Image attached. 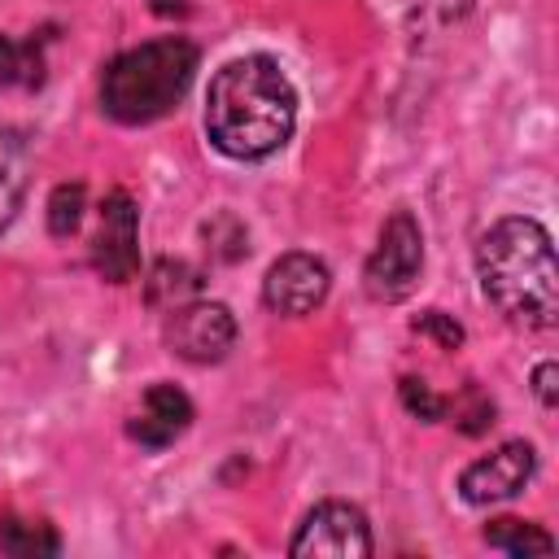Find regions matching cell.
I'll return each instance as SVG.
<instances>
[{"instance_id": "obj_11", "label": "cell", "mask_w": 559, "mask_h": 559, "mask_svg": "<svg viewBox=\"0 0 559 559\" xmlns=\"http://www.w3.org/2000/svg\"><path fill=\"white\" fill-rule=\"evenodd\" d=\"M26 183H31V153L26 140L0 118V236L13 227L22 201H26Z\"/></svg>"}, {"instance_id": "obj_14", "label": "cell", "mask_w": 559, "mask_h": 559, "mask_svg": "<svg viewBox=\"0 0 559 559\" xmlns=\"http://www.w3.org/2000/svg\"><path fill=\"white\" fill-rule=\"evenodd\" d=\"M485 546L489 550H502V555H550L555 550V537L528 520H515V515H502V520H489L485 524Z\"/></svg>"}, {"instance_id": "obj_20", "label": "cell", "mask_w": 559, "mask_h": 559, "mask_svg": "<svg viewBox=\"0 0 559 559\" xmlns=\"http://www.w3.org/2000/svg\"><path fill=\"white\" fill-rule=\"evenodd\" d=\"M419 336H432L441 349H459L463 345V323L454 319V314H445V310H424V314H415V323H411Z\"/></svg>"}, {"instance_id": "obj_3", "label": "cell", "mask_w": 559, "mask_h": 559, "mask_svg": "<svg viewBox=\"0 0 559 559\" xmlns=\"http://www.w3.org/2000/svg\"><path fill=\"white\" fill-rule=\"evenodd\" d=\"M197 74V44L183 35H162L140 48L118 52L100 79V105L122 127H144L166 118Z\"/></svg>"}, {"instance_id": "obj_9", "label": "cell", "mask_w": 559, "mask_h": 559, "mask_svg": "<svg viewBox=\"0 0 559 559\" xmlns=\"http://www.w3.org/2000/svg\"><path fill=\"white\" fill-rule=\"evenodd\" d=\"M332 288V275H328V262L314 258V253H284L271 262L266 280H262V301L275 310V314H310L323 306Z\"/></svg>"}, {"instance_id": "obj_18", "label": "cell", "mask_w": 559, "mask_h": 559, "mask_svg": "<svg viewBox=\"0 0 559 559\" xmlns=\"http://www.w3.org/2000/svg\"><path fill=\"white\" fill-rule=\"evenodd\" d=\"M454 424H459L467 437H480V432L493 424V402H489L476 384H467V389L454 397Z\"/></svg>"}, {"instance_id": "obj_10", "label": "cell", "mask_w": 559, "mask_h": 559, "mask_svg": "<svg viewBox=\"0 0 559 559\" xmlns=\"http://www.w3.org/2000/svg\"><path fill=\"white\" fill-rule=\"evenodd\" d=\"M188 424H192V402H188V393L175 389V384H166V380H157V384L144 389V402H140V411H135V419L127 424V432H131L140 445H148V450H166L175 437L188 432Z\"/></svg>"}, {"instance_id": "obj_17", "label": "cell", "mask_w": 559, "mask_h": 559, "mask_svg": "<svg viewBox=\"0 0 559 559\" xmlns=\"http://www.w3.org/2000/svg\"><path fill=\"white\" fill-rule=\"evenodd\" d=\"M201 236H205V249H210L218 262H240V258L249 253V231H245V223H240L236 214H214V218L201 227Z\"/></svg>"}, {"instance_id": "obj_8", "label": "cell", "mask_w": 559, "mask_h": 559, "mask_svg": "<svg viewBox=\"0 0 559 559\" xmlns=\"http://www.w3.org/2000/svg\"><path fill=\"white\" fill-rule=\"evenodd\" d=\"M537 472V450L528 441H502L493 454L476 459L463 467L459 476V493L472 507H489V502H507L515 498Z\"/></svg>"}, {"instance_id": "obj_4", "label": "cell", "mask_w": 559, "mask_h": 559, "mask_svg": "<svg viewBox=\"0 0 559 559\" xmlns=\"http://www.w3.org/2000/svg\"><path fill=\"white\" fill-rule=\"evenodd\" d=\"M419 271H424V231L411 210H393L362 266V284L376 301H402L411 297Z\"/></svg>"}, {"instance_id": "obj_5", "label": "cell", "mask_w": 559, "mask_h": 559, "mask_svg": "<svg viewBox=\"0 0 559 559\" xmlns=\"http://www.w3.org/2000/svg\"><path fill=\"white\" fill-rule=\"evenodd\" d=\"M288 555H297V559H367L371 555L367 515L341 498L319 502L293 533Z\"/></svg>"}, {"instance_id": "obj_16", "label": "cell", "mask_w": 559, "mask_h": 559, "mask_svg": "<svg viewBox=\"0 0 559 559\" xmlns=\"http://www.w3.org/2000/svg\"><path fill=\"white\" fill-rule=\"evenodd\" d=\"M83 210H87V188L83 183H57L48 197V231L57 240H70L83 223Z\"/></svg>"}, {"instance_id": "obj_6", "label": "cell", "mask_w": 559, "mask_h": 559, "mask_svg": "<svg viewBox=\"0 0 559 559\" xmlns=\"http://www.w3.org/2000/svg\"><path fill=\"white\" fill-rule=\"evenodd\" d=\"M231 341H236V319L223 301L192 297V301L175 306L170 319H166V345L183 362H197V367L218 362V358H227Z\"/></svg>"}, {"instance_id": "obj_7", "label": "cell", "mask_w": 559, "mask_h": 559, "mask_svg": "<svg viewBox=\"0 0 559 559\" xmlns=\"http://www.w3.org/2000/svg\"><path fill=\"white\" fill-rule=\"evenodd\" d=\"M92 266L109 284H127L140 271V210L122 188H114L100 205V227L92 240Z\"/></svg>"}, {"instance_id": "obj_22", "label": "cell", "mask_w": 559, "mask_h": 559, "mask_svg": "<svg viewBox=\"0 0 559 559\" xmlns=\"http://www.w3.org/2000/svg\"><path fill=\"white\" fill-rule=\"evenodd\" d=\"M533 389H537V402L550 411V406L559 402V367H555V362H537V371H533Z\"/></svg>"}, {"instance_id": "obj_2", "label": "cell", "mask_w": 559, "mask_h": 559, "mask_svg": "<svg viewBox=\"0 0 559 559\" xmlns=\"http://www.w3.org/2000/svg\"><path fill=\"white\" fill-rule=\"evenodd\" d=\"M476 275L489 306L524 328H550L559 314V262L550 231L528 214L498 218L476 240Z\"/></svg>"}, {"instance_id": "obj_19", "label": "cell", "mask_w": 559, "mask_h": 559, "mask_svg": "<svg viewBox=\"0 0 559 559\" xmlns=\"http://www.w3.org/2000/svg\"><path fill=\"white\" fill-rule=\"evenodd\" d=\"M397 397H402V406L415 415V419H424V424H437L441 415H445V397L441 393H432L424 380H415V376H406L402 384H397Z\"/></svg>"}, {"instance_id": "obj_1", "label": "cell", "mask_w": 559, "mask_h": 559, "mask_svg": "<svg viewBox=\"0 0 559 559\" xmlns=\"http://www.w3.org/2000/svg\"><path fill=\"white\" fill-rule=\"evenodd\" d=\"M297 92L275 57H236L210 79L205 135L236 162H262L293 140Z\"/></svg>"}, {"instance_id": "obj_15", "label": "cell", "mask_w": 559, "mask_h": 559, "mask_svg": "<svg viewBox=\"0 0 559 559\" xmlns=\"http://www.w3.org/2000/svg\"><path fill=\"white\" fill-rule=\"evenodd\" d=\"M0 550H9V555H17V559L57 555V550H61V537H57V528L44 524V520L4 515V520H0Z\"/></svg>"}, {"instance_id": "obj_21", "label": "cell", "mask_w": 559, "mask_h": 559, "mask_svg": "<svg viewBox=\"0 0 559 559\" xmlns=\"http://www.w3.org/2000/svg\"><path fill=\"white\" fill-rule=\"evenodd\" d=\"M472 4H476V0H419L415 17H419L424 26H432V31H441V26L459 22V17H463Z\"/></svg>"}, {"instance_id": "obj_12", "label": "cell", "mask_w": 559, "mask_h": 559, "mask_svg": "<svg viewBox=\"0 0 559 559\" xmlns=\"http://www.w3.org/2000/svg\"><path fill=\"white\" fill-rule=\"evenodd\" d=\"M44 83V39L39 35H0V87L35 92Z\"/></svg>"}, {"instance_id": "obj_13", "label": "cell", "mask_w": 559, "mask_h": 559, "mask_svg": "<svg viewBox=\"0 0 559 559\" xmlns=\"http://www.w3.org/2000/svg\"><path fill=\"white\" fill-rule=\"evenodd\" d=\"M197 293H201V271H197L192 262H183V258H162V262H153V271H148V280H144L148 306H162V310H175V306L192 301Z\"/></svg>"}]
</instances>
